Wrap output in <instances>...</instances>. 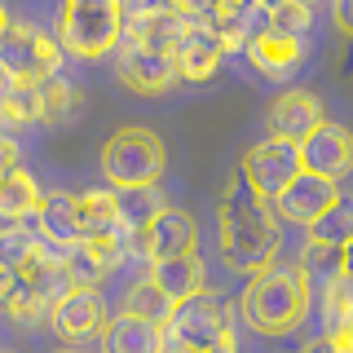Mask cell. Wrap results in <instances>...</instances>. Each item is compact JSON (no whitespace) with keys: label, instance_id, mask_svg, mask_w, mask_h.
Instances as JSON below:
<instances>
[{"label":"cell","instance_id":"12","mask_svg":"<svg viewBox=\"0 0 353 353\" xmlns=\"http://www.w3.org/2000/svg\"><path fill=\"white\" fill-rule=\"evenodd\" d=\"M115 75L137 97H163L176 80H181V75H176V58H172V53H150V49H132V44H119Z\"/></svg>","mask_w":353,"mask_h":353},{"label":"cell","instance_id":"3","mask_svg":"<svg viewBox=\"0 0 353 353\" xmlns=\"http://www.w3.org/2000/svg\"><path fill=\"white\" fill-rule=\"evenodd\" d=\"M163 168H168V150H163V137L154 128L124 124V128L110 132L106 146H102V176L115 194L159 185Z\"/></svg>","mask_w":353,"mask_h":353},{"label":"cell","instance_id":"2","mask_svg":"<svg viewBox=\"0 0 353 353\" xmlns=\"http://www.w3.org/2000/svg\"><path fill=\"white\" fill-rule=\"evenodd\" d=\"M309 309H314V283L305 279V270L292 261H274L248 283L239 301V323H248L256 336H292L296 327H305Z\"/></svg>","mask_w":353,"mask_h":353},{"label":"cell","instance_id":"35","mask_svg":"<svg viewBox=\"0 0 353 353\" xmlns=\"http://www.w3.org/2000/svg\"><path fill=\"white\" fill-rule=\"evenodd\" d=\"M301 353H336V349H331V345H327V340H309V345H305Z\"/></svg>","mask_w":353,"mask_h":353},{"label":"cell","instance_id":"27","mask_svg":"<svg viewBox=\"0 0 353 353\" xmlns=\"http://www.w3.org/2000/svg\"><path fill=\"white\" fill-rule=\"evenodd\" d=\"M40 234L31 225H9V230H0V270L5 274H22L31 265V256L40 252Z\"/></svg>","mask_w":353,"mask_h":353},{"label":"cell","instance_id":"24","mask_svg":"<svg viewBox=\"0 0 353 353\" xmlns=\"http://www.w3.org/2000/svg\"><path fill=\"white\" fill-rule=\"evenodd\" d=\"M80 221H84V239L110 234V230L124 225V208H119V194L110 185H97V190L80 194Z\"/></svg>","mask_w":353,"mask_h":353},{"label":"cell","instance_id":"28","mask_svg":"<svg viewBox=\"0 0 353 353\" xmlns=\"http://www.w3.org/2000/svg\"><path fill=\"white\" fill-rule=\"evenodd\" d=\"M309 239L345 252L349 243H353V199H340V203L331 208V212H323V216H318L314 225H309Z\"/></svg>","mask_w":353,"mask_h":353},{"label":"cell","instance_id":"4","mask_svg":"<svg viewBox=\"0 0 353 353\" xmlns=\"http://www.w3.org/2000/svg\"><path fill=\"white\" fill-rule=\"evenodd\" d=\"M124 22L128 9L119 0H66L58 9V44L71 58L97 62L124 44Z\"/></svg>","mask_w":353,"mask_h":353},{"label":"cell","instance_id":"37","mask_svg":"<svg viewBox=\"0 0 353 353\" xmlns=\"http://www.w3.org/2000/svg\"><path fill=\"white\" fill-rule=\"evenodd\" d=\"M58 353H75V349H58Z\"/></svg>","mask_w":353,"mask_h":353},{"label":"cell","instance_id":"20","mask_svg":"<svg viewBox=\"0 0 353 353\" xmlns=\"http://www.w3.org/2000/svg\"><path fill=\"white\" fill-rule=\"evenodd\" d=\"M0 314L14 318L18 327H36L53 314V301L44 292H36L22 274H5L0 270Z\"/></svg>","mask_w":353,"mask_h":353},{"label":"cell","instance_id":"10","mask_svg":"<svg viewBox=\"0 0 353 353\" xmlns=\"http://www.w3.org/2000/svg\"><path fill=\"white\" fill-rule=\"evenodd\" d=\"M190 22L176 14L172 5H146V9H128V22H124V44L132 49H150V53H172L181 49Z\"/></svg>","mask_w":353,"mask_h":353},{"label":"cell","instance_id":"7","mask_svg":"<svg viewBox=\"0 0 353 353\" xmlns=\"http://www.w3.org/2000/svg\"><path fill=\"white\" fill-rule=\"evenodd\" d=\"M239 172L248 176L252 185H256V194L261 199H279L287 185L296 181L305 168H301V146L296 141H279V137H265L256 141V146H248L243 150V159H239Z\"/></svg>","mask_w":353,"mask_h":353},{"label":"cell","instance_id":"17","mask_svg":"<svg viewBox=\"0 0 353 353\" xmlns=\"http://www.w3.org/2000/svg\"><path fill=\"white\" fill-rule=\"evenodd\" d=\"M36 234L53 248L71 252L75 243H84V221H80V194H66V190H53L44 194L40 212H36Z\"/></svg>","mask_w":353,"mask_h":353},{"label":"cell","instance_id":"32","mask_svg":"<svg viewBox=\"0 0 353 353\" xmlns=\"http://www.w3.org/2000/svg\"><path fill=\"white\" fill-rule=\"evenodd\" d=\"M22 163H18V141L9 137V132H0V181H5L9 172H18Z\"/></svg>","mask_w":353,"mask_h":353},{"label":"cell","instance_id":"18","mask_svg":"<svg viewBox=\"0 0 353 353\" xmlns=\"http://www.w3.org/2000/svg\"><path fill=\"white\" fill-rule=\"evenodd\" d=\"M305 53H309V44L305 40H292V36H261L256 44L248 49V62L256 66V71L265 75V80H274V84H283V80H296L301 75V66H305Z\"/></svg>","mask_w":353,"mask_h":353},{"label":"cell","instance_id":"13","mask_svg":"<svg viewBox=\"0 0 353 353\" xmlns=\"http://www.w3.org/2000/svg\"><path fill=\"white\" fill-rule=\"evenodd\" d=\"M301 168L323 181H340L353 172V132L345 124H323L301 141Z\"/></svg>","mask_w":353,"mask_h":353},{"label":"cell","instance_id":"38","mask_svg":"<svg viewBox=\"0 0 353 353\" xmlns=\"http://www.w3.org/2000/svg\"><path fill=\"white\" fill-rule=\"evenodd\" d=\"M0 353H5V349H0Z\"/></svg>","mask_w":353,"mask_h":353},{"label":"cell","instance_id":"33","mask_svg":"<svg viewBox=\"0 0 353 353\" xmlns=\"http://www.w3.org/2000/svg\"><path fill=\"white\" fill-rule=\"evenodd\" d=\"M331 18H336V27L353 36V0H336V9H331Z\"/></svg>","mask_w":353,"mask_h":353},{"label":"cell","instance_id":"6","mask_svg":"<svg viewBox=\"0 0 353 353\" xmlns=\"http://www.w3.org/2000/svg\"><path fill=\"white\" fill-rule=\"evenodd\" d=\"M66 62V49L58 44L53 31L36 27V22H14V31L0 44V66L14 84H44L58 80Z\"/></svg>","mask_w":353,"mask_h":353},{"label":"cell","instance_id":"14","mask_svg":"<svg viewBox=\"0 0 353 353\" xmlns=\"http://www.w3.org/2000/svg\"><path fill=\"white\" fill-rule=\"evenodd\" d=\"M53 331L66 340V349L71 345H84V340H102L106 336V301L97 292H84V287H75V292H66L58 305H53L49 314Z\"/></svg>","mask_w":353,"mask_h":353},{"label":"cell","instance_id":"1","mask_svg":"<svg viewBox=\"0 0 353 353\" xmlns=\"http://www.w3.org/2000/svg\"><path fill=\"white\" fill-rule=\"evenodd\" d=\"M221 256L230 270L256 279L279 261L283 248V221L274 216V203L256 194V185L243 172H234L221 190Z\"/></svg>","mask_w":353,"mask_h":353},{"label":"cell","instance_id":"8","mask_svg":"<svg viewBox=\"0 0 353 353\" xmlns=\"http://www.w3.org/2000/svg\"><path fill=\"white\" fill-rule=\"evenodd\" d=\"M199 248V225L185 208L168 203L159 216L150 221L146 230H132V256L159 265V261H176V256H190Z\"/></svg>","mask_w":353,"mask_h":353},{"label":"cell","instance_id":"22","mask_svg":"<svg viewBox=\"0 0 353 353\" xmlns=\"http://www.w3.org/2000/svg\"><path fill=\"white\" fill-rule=\"evenodd\" d=\"M44 203V190L36 185V176H31L27 168L9 172L5 181H0V230L9 225H27V221H36Z\"/></svg>","mask_w":353,"mask_h":353},{"label":"cell","instance_id":"23","mask_svg":"<svg viewBox=\"0 0 353 353\" xmlns=\"http://www.w3.org/2000/svg\"><path fill=\"white\" fill-rule=\"evenodd\" d=\"M84 110V93L71 80H44L36 84V119L40 124H71L75 115Z\"/></svg>","mask_w":353,"mask_h":353},{"label":"cell","instance_id":"15","mask_svg":"<svg viewBox=\"0 0 353 353\" xmlns=\"http://www.w3.org/2000/svg\"><path fill=\"white\" fill-rule=\"evenodd\" d=\"M340 199H345V194L336 190V181H323V176L301 172L279 199H274V216H279L283 225H305L309 230L323 212H331Z\"/></svg>","mask_w":353,"mask_h":353},{"label":"cell","instance_id":"9","mask_svg":"<svg viewBox=\"0 0 353 353\" xmlns=\"http://www.w3.org/2000/svg\"><path fill=\"white\" fill-rule=\"evenodd\" d=\"M203 22L221 36L230 53L239 49L248 53L261 36H270V5H261V0H216Z\"/></svg>","mask_w":353,"mask_h":353},{"label":"cell","instance_id":"11","mask_svg":"<svg viewBox=\"0 0 353 353\" xmlns=\"http://www.w3.org/2000/svg\"><path fill=\"white\" fill-rule=\"evenodd\" d=\"M265 124H270V137L296 141V146H301L309 132H318V128L327 124L323 97L309 93V88H287V93H279L270 102V110H265Z\"/></svg>","mask_w":353,"mask_h":353},{"label":"cell","instance_id":"36","mask_svg":"<svg viewBox=\"0 0 353 353\" xmlns=\"http://www.w3.org/2000/svg\"><path fill=\"white\" fill-rule=\"evenodd\" d=\"M345 283H353V243L345 248Z\"/></svg>","mask_w":353,"mask_h":353},{"label":"cell","instance_id":"31","mask_svg":"<svg viewBox=\"0 0 353 353\" xmlns=\"http://www.w3.org/2000/svg\"><path fill=\"white\" fill-rule=\"evenodd\" d=\"M309 22H314V9L301 5V0H279V5H270V31H274V36L305 40Z\"/></svg>","mask_w":353,"mask_h":353},{"label":"cell","instance_id":"25","mask_svg":"<svg viewBox=\"0 0 353 353\" xmlns=\"http://www.w3.org/2000/svg\"><path fill=\"white\" fill-rule=\"evenodd\" d=\"M119 314H128V318H141V323H154V327H163L168 331V323H172V314H176V305L168 301V296L159 292L150 279H137L124 292V309Z\"/></svg>","mask_w":353,"mask_h":353},{"label":"cell","instance_id":"5","mask_svg":"<svg viewBox=\"0 0 353 353\" xmlns=\"http://www.w3.org/2000/svg\"><path fill=\"white\" fill-rule=\"evenodd\" d=\"M163 336H168V349H176V353L239 349V309L216 292H199L194 301L176 305Z\"/></svg>","mask_w":353,"mask_h":353},{"label":"cell","instance_id":"34","mask_svg":"<svg viewBox=\"0 0 353 353\" xmlns=\"http://www.w3.org/2000/svg\"><path fill=\"white\" fill-rule=\"evenodd\" d=\"M9 31H14V18H9V9L0 5V44H5V36H9Z\"/></svg>","mask_w":353,"mask_h":353},{"label":"cell","instance_id":"21","mask_svg":"<svg viewBox=\"0 0 353 353\" xmlns=\"http://www.w3.org/2000/svg\"><path fill=\"white\" fill-rule=\"evenodd\" d=\"M163 349H168V336L154 323H141V318H128V314L106 323L102 353H163Z\"/></svg>","mask_w":353,"mask_h":353},{"label":"cell","instance_id":"26","mask_svg":"<svg viewBox=\"0 0 353 353\" xmlns=\"http://www.w3.org/2000/svg\"><path fill=\"white\" fill-rule=\"evenodd\" d=\"M305 270V279L309 283H318L327 292L331 283H345V252L340 248H327V243H314V239H305L301 243V261H296Z\"/></svg>","mask_w":353,"mask_h":353},{"label":"cell","instance_id":"29","mask_svg":"<svg viewBox=\"0 0 353 353\" xmlns=\"http://www.w3.org/2000/svg\"><path fill=\"white\" fill-rule=\"evenodd\" d=\"M119 208H124V225H128V230H146L168 203H163L159 185H150V190H128V194H119Z\"/></svg>","mask_w":353,"mask_h":353},{"label":"cell","instance_id":"16","mask_svg":"<svg viewBox=\"0 0 353 353\" xmlns=\"http://www.w3.org/2000/svg\"><path fill=\"white\" fill-rule=\"evenodd\" d=\"M225 44H221V36L208 22H190V31H185L181 49H176V75L190 84H203L212 80V75L221 71V62H225Z\"/></svg>","mask_w":353,"mask_h":353},{"label":"cell","instance_id":"19","mask_svg":"<svg viewBox=\"0 0 353 353\" xmlns=\"http://www.w3.org/2000/svg\"><path fill=\"white\" fill-rule=\"evenodd\" d=\"M146 279L159 287L163 296H168L172 305H185V301H194L199 292H208L203 279H208V270H203V261L194 256H176V261H159V265H150V274Z\"/></svg>","mask_w":353,"mask_h":353},{"label":"cell","instance_id":"30","mask_svg":"<svg viewBox=\"0 0 353 353\" xmlns=\"http://www.w3.org/2000/svg\"><path fill=\"white\" fill-rule=\"evenodd\" d=\"M66 274H71V287H84V292H97V283L106 279V265L97 261V252L88 243H75L66 252Z\"/></svg>","mask_w":353,"mask_h":353}]
</instances>
